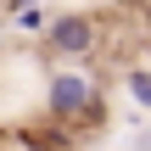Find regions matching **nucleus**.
<instances>
[{
    "label": "nucleus",
    "instance_id": "obj_4",
    "mask_svg": "<svg viewBox=\"0 0 151 151\" xmlns=\"http://www.w3.org/2000/svg\"><path fill=\"white\" fill-rule=\"evenodd\" d=\"M28 6H34V0H17V11H28Z\"/></svg>",
    "mask_w": 151,
    "mask_h": 151
},
{
    "label": "nucleus",
    "instance_id": "obj_3",
    "mask_svg": "<svg viewBox=\"0 0 151 151\" xmlns=\"http://www.w3.org/2000/svg\"><path fill=\"white\" fill-rule=\"evenodd\" d=\"M129 90H134L140 106H151V73H129Z\"/></svg>",
    "mask_w": 151,
    "mask_h": 151
},
{
    "label": "nucleus",
    "instance_id": "obj_2",
    "mask_svg": "<svg viewBox=\"0 0 151 151\" xmlns=\"http://www.w3.org/2000/svg\"><path fill=\"white\" fill-rule=\"evenodd\" d=\"M50 106H56L62 118H73V112H90V90H84L78 78H56V84H50Z\"/></svg>",
    "mask_w": 151,
    "mask_h": 151
},
{
    "label": "nucleus",
    "instance_id": "obj_1",
    "mask_svg": "<svg viewBox=\"0 0 151 151\" xmlns=\"http://www.w3.org/2000/svg\"><path fill=\"white\" fill-rule=\"evenodd\" d=\"M90 34H95L90 17H56V22H50V45L67 50V56H84V50H90Z\"/></svg>",
    "mask_w": 151,
    "mask_h": 151
}]
</instances>
